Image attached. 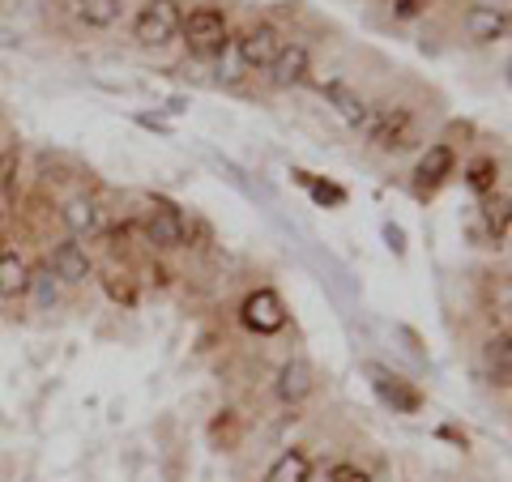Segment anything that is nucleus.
<instances>
[{
  "label": "nucleus",
  "instance_id": "12",
  "mask_svg": "<svg viewBox=\"0 0 512 482\" xmlns=\"http://www.w3.org/2000/svg\"><path fill=\"white\" fill-rule=\"evenodd\" d=\"M325 94H329V103L338 107V116H342L346 124H355V128L367 124V111H372V107L363 103V94H359V90H350L346 82H329Z\"/></svg>",
  "mask_w": 512,
  "mask_h": 482
},
{
  "label": "nucleus",
  "instance_id": "18",
  "mask_svg": "<svg viewBox=\"0 0 512 482\" xmlns=\"http://www.w3.org/2000/svg\"><path fill=\"white\" fill-rule=\"evenodd\" d=\"M64 222H69L73 235H94L99 231V205L86 201V197H73L64 205Z\"/></svg>",
  "mask_w": 512,
  "mask_h": 482
},
{
  "label": "nucleus",
  "instance_id": "25",
  "mask_svg": "<svg viewBox=\"0 0 512 482\" xmlns=\"http://www.w3.org/2000/svg\"><path fill=\"white\" fill-rule=\"evenodd\" d=\"M77 5H82V0H77Z\"/></svg>",
  "mask_w": 512,
  "mask_h": 482
},
{
  "label": "nucleus",
  "instance_id": "5",
  "mask_svg": "<svg viewBox=\"0 0 512 482\" xmlns=\"http://www.w3.org/2000/svg\"><path fill=\"white\" fill-rule=\"evenodd\" d=\"M184 231L188 227H184L180 205L154 197L150 210H146V235H150V244H158V248H184Z\"/></svg>",
  "mask_w": 512,
  "mask_h": 482
},
{
  "label": "nucleus",
  "instance_id": "11",
  "mask_svg": "<svg viewBox=\"0 0 512 482\" xmlns=\"http://www.w3.org/2000/svg\"><path fill=\"white\" fill-rule=\"evenodd\" d=\"M312 384H316L312 380V363L308 359H291V363H282L274 389H278V397L286 401V406H299V401L312 393Z\"/></svg>",
  "mask_w": 512,
  "mask_h": 482
},
{
  "label": "nucleus",
  "instance_id": "8",
  "mask_svg": "<svg viewBox=\"0 0 512 482\" xmlns=\"http://www.w3.org/2000/svg\"><path fill=\"white\" fill-rule=\"evenodd\" d=\"M406 124H410V111L406 107H380V111H367L363 133L372 137L376 146H402Z\"/></svg>",
  "mask_w": 512,
  "mask_h": 482
},
{
  "label": "nucleus",
  "instance_id": "7",
  "mask_svg": "<svg viewBox=\"0 0 512 482\" xmlns=\"http://www.w3.org/2000/svg\"><path fill=\"white\" fill-rule=\"evenodd\" d=\"M308 47L303 43H282L278 47V56H274V64H269V82H274L278 90H291V86H299L303 77H308Z\"/></svg>",
  "mask_w": 512,
  "mask_h": 482
},
{
  "label": "nucleus",
  "instance_id": "23",
  "mask_svg": "<svg viewBox=\"0 0 512 482\" xmlns=\"http://www.w3.org/2000/svg\"><path fill=\"white\" fill-rule=\"evenodd\" d=\"M312 192H316L320 201H342V188H325V184H316Z\"/></svg>",
  "mask_w": 512,
  "mask_h": 482
},
{
  "label": "nucleus",
  "instance_id": "21",
  "mask_svg": "<svg viewBox=\"0 0 512 482\" xmlns=\"http://www.w3.org/2000/svg\"><path fill=\"white\" fill-rule=\"evenodd\" d=\"M329 482H372V478H367L359 465H338V470L329 474Z\"/></svg>",
  "mask_w": 512,
  "mask_h": 482
},
{
  "label": "nucleus",
  "instance_id": "19",
  "mask_svg": "<svg viewBox=\"0 0 512 482\" xmlns=\"http://www.w3.org/2000/svg\"><path fill=\"white\" fill-rule=\"evenodd\" d=\"M487 363H491V380L508 389V376H512V350H508V333H495L487 342Z\"/></svg>",
  "mask_w": 512,
  "mask_h": 482
},
{
  "label": "nucleus",
  "instance_id": "4",
  "mask_svg": "<svg viewBox=\"0 0 512 482\" xmlns=\"http://www.w3.org/2000/svg\"><path fill=\"white\" fill-rule=\"evenodd\" d=\"M278 47H282V35H278V26H269V22H256L252 30H244V35L235 39L239 64H248V69H269Z\"/></svg>",
  "mask_w": 512,
  "mask_h": 482
},
{
  "label": "nucleus",
  "instance_id": "6",
  "mask_svg": "<svg viewBox=\"0 0 512 482\" xmlns=\"http://www.w3.org/2000/svg\"><path fill=\"white\" fill-rule=\"evenodd\" d=\"M367 372V380H372V389L380 393V401L384 406H393V410H402V414H414L423 406V397H419V389H410V384L397 376V372H389V367H380V363H367L363 367Z\"/></svg>",
  "mask_w": 512,
  "mask_h": 482
},
{
  "label": "nucleus",
  "instance_id": "10",
  "mask_svg": "<svg viewBox=\"0 0 512 482\" xmlns=\"http://www.w3.org/2000/svg\"><path fill=\"white\" fill-rule=\"evenodd\" d=\"M466 35L474 43H500L508 35V13L495 5H470L466 9Z\"/></svg>",
  "mask_w": 512,
  "mask_h": 482
},
{
  "label": "nucleus",
  "instance_id": "13",
  "mask_svg": "<svg viewBox=\"0 0 512 482\" xmlns=\"http://www.w3.org/2000/svg\"><path fill=\"white\" fill-rule=\"evenodd\" d=\"M448 175H453V150H448V146H431L419 158V171H414V180H419V188H436V184L448 180Z\"/></svg>",
  "mask_w": 512,
  "mask_h": 482
},
{
  "label": "nucleus",
  "instance_id": "1",
  "mask_svg": "<svg viewBox=\"0 0 512 482\" xmlns=\"http://www.w3.org/2000/svg\"><path fill=\"white\" fill-rule=\"evenodd\" d=\"M180 26H184L180 0H146V9H141L133 22V39L141 47H163L180 35Z\"/></svg>",
  "mask_w": 512,
  "mask_h": 482
},
{
  "label": "nucleus",
  "instance_id": "3",
  "mask_svg": "<svg viewBox=\"0 0 512 482\" xmlns=\"http://www.w3.org/2000/svg\"><path fill=\"white\" fill-rule=\"evenodd\" d=\"M244 325H248L252 333H261V337L282 333V329H286V303L278 299V291H269V286L252 291V295L244 299Z\"/></svg>",
  "mask_w": 512,
  "mask_h": 482
},
{
  "label": "nucleus",
  "instance_id": "16",
  "mask_svg": "<svg viewBox=\"0 0 512 482\" xmlns=\"http://www.w3.org/2000/svg\"><path fill=\"white\" fill-rule=\"evenodd\" d=\"M308 474H312L308 453H299V448H286V453L274 465H269L265 482H308Z\"/></svg>",
  "mask_w": 512,
  "mask_h": 482
},
{
  "label": "nucleus",
  "instance_id": "9",
  "mask_svg": "<svg viewBox=\"0 0 512 482\" xmlns=\"http://www.w3.org/2000/svg\"><path fill=\"white\" fill-rule=\"evenodd\" d=\"M47 269H52L60 282H86L90 273H94L90 256H86V248L77 244V239H64V244H56V248H52V261H47Z\"/></svg>",
  "mask_w": 512,
  "mask_h": 482
},
{
  "label": "nucleus",
  "instance_id": "22",
  "mask_svg": "<svg viewBox=\"0 0 512 482\" xmlns=\"http://www.w3.org/2000/svg\"><path fill=\"white\" fill-rule=\"evenodd\" d=\"M423 5H427V0H393V13H397V18H419Z\"/></svg>",
  "mask_w": 512,
  "mask_h": 482
},
{
  "label": "nucleus",
  "instance_id": "20",
  "mask_svg": "<svg viewBox=\"0 0 512 482\" xmlns=\"http://www.w3.org/2000/svg\"><path fill=\"white\" fill-rule=\"evenodd\" d=\"M491 184H495V163H491V158H483V163L470 167V188L474 192H487Z\"/></svg>",
  "mask_w": 512,
  "mask_h": 482
},
{
  "label": "nucleus",
  "instance_id": "17",
  "mask_svg": "<svg viewBox=\"0 0 512 482\" xmlns=\"http://www.w3.org/2000/svg\"><path fill=\"white\" fill-rule=\"evenodd\" d=\"M120 13H124V0H82L77 18H82L86 26H94V30H107V26L120 22Z\"/></svg>",
  "mask_w": 512,
  "mask_h": 482
},
{
  "label": "nucleus",
  "instance_id": "24",
  "mask_svg": "<svg viewBox=\"0 0 512 482\" xmlns=\"http://www.w3.org/2000/svg\"><path fill=\"white\" fill-rule=\"evenodd\" d=\"M0 239H5V222H0Z\"/></svg>",
  "mask_w": 512,
  "mask_h": 482
},
{
  "label": "nucleus",
  "instance_id": "14",
  "mask_svg": "<svg viewBox=\"0 0 512 482\" xmlns=\"http://www.w3.org/2000/svg\"><path fill=\"white\" fill-rule=\"evenodd\" d=\"M26 282H30V265L18 252H0V295L18 299V295H26Z\"/></svg>",
  "mask_w": 512,
  "mask_h": 482
},
{
  "label": "nucleus",
  "instance_id": "2",
  "mask_svg": "<svg viewBox=\"0 0 512 482\" xmlns=\"http://www.w3.org/2000/svg\"><path fill=\"white\" fill-rule=\"evenodd\" d=\"M180 30L192 56H222V47H227V18L218 9H192Z\"/></svg>",
  "mask_w": 512,
  "mask_h": 482
},
{
  "label": "nucleus",
  "instance_id": "15",
  "mask_svg": "<svg viewBox=\"0 0 512 482\" xmlns=\"http://www.w3.org/2000/svg\"><path fill=\"white\" fill-rule=\"evenodd\" d=\"M26 291H30V299H35L39 312H52L56 303H60V278H56V273L47 269V265H39V269H30Z\"/></svg>",
  "mask_w": 512,
  "mask_h": 482
}]
</instances>
